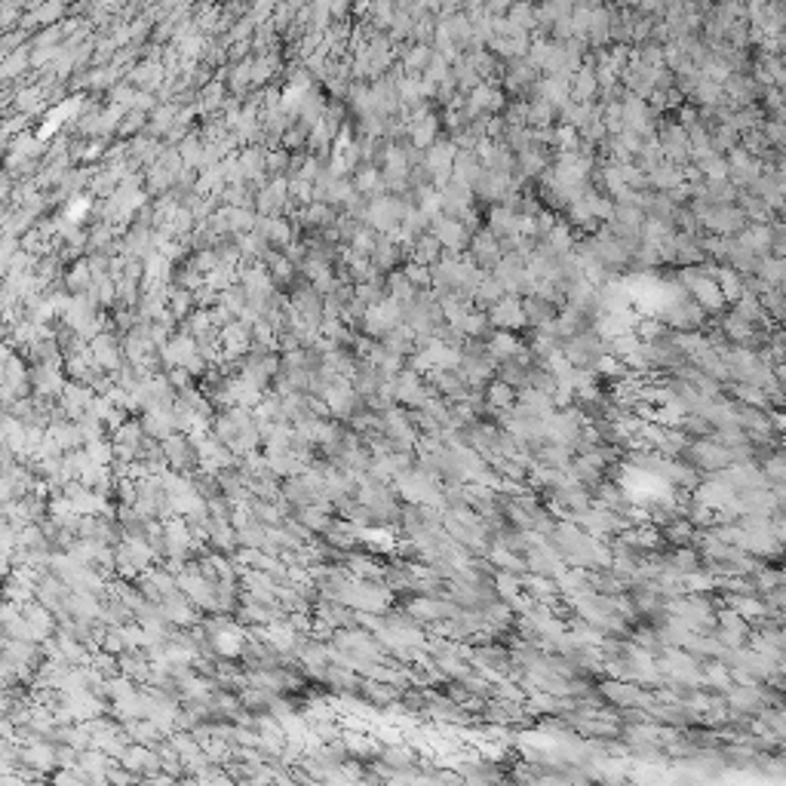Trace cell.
<instances>
[{"instance_id": "7a4b0ae2", "label": "cell", "mask_w": 786, "mask_h": 786, "mask_svg": "<svg viewBox=\"0 0 786 786\" xmlns=\"http://www.w3.org/2000/svg\"><path fill=\"white\" fill-rule=\"evenodd\" d=\"M384 762L393 765V768H409V765L415 762L409 750H403V746H396V750H384Z\"/></svg>"}, {"instance_id": "6da1fadb", "label": "cell", "mask_w": 786, "mask_h": 786, "mask_svg": "<svg viewBox=\"0 0 786 786\" xmlns=\"http://www.w3.org/2000/svg\"><path fill=\"white\" fill-rule=\"evenodd\" d=\"M513 403H516V387L504 384V381H495L485 391V412H504V409H510Z\"/></svg>"}]
</instances>
